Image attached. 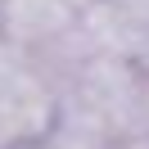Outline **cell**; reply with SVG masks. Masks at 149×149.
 <instances>
[{
    "label": "cell",
    "instance_id": "1",
    "mask_svg": "<svg viewBox=\"0 0 149 149\" xmlns=\"http://www.w3.org/2000/svg\"><path fill=\"white\" fill-rule=\"evenodd\" d=\"M59 122V91L23 50L0 41V149H32Z\"/></svg>",
    "mask_w": 149,
    "mask_h": 149
},
{
    "label": "cell",
    "instance_id": "2",
    "mask_svg": "<svg viewBox=\"0 0 149 149\" xmlns=\"http://www.w3.org/2000/svg\"><path fill=\"white\" fill-rule=\"evenodd\" d=\"M72 32L68 0H0V41L23 54L54 45Z\"/></svg>",
    "mask_w": 149,
    "mask_h": 149
},
{
    "label": "cell",
    "instance_id": "3",
    "mask_svg": "<svg viewBox=\"0 0 149 149\" xmlns=\"http://www.w3.org/2000/svg\"><path fill=\"white\" fill-rule=\"evenodd\" d=\"M32 149H54V145H50V140H41V145H32Z\"/></svg>",
    "mask_w": 149,
    "mask_h": 149
}]
</instances>
